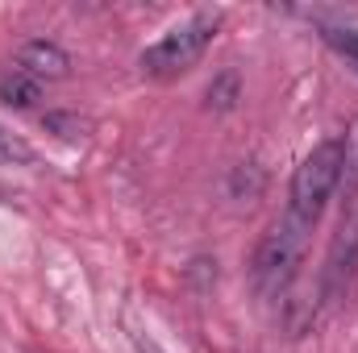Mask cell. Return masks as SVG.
I'll return each instance as SVG.
<instances>
[{
  "mask_svg": "<svg viewBox=\"0 0 358 353\" xmlns=\"http://www.w3.org/2000/svg\"><path fill=\"white\" fill-rule=\"evenodd\" d=\"M342 183V142H321L292 175V191H287V216L300 225H317V216L325 212L329 195Z\"/></svg>",
  "mask_w": 358,
  "mask_h": 353,
  "instance_id": "6da1fadb",
  "label": "cell"
},
{
  "mask_svg": "<svg viewBox=\"0 0 358 353\" xmlns=\"http://www.w3.org/2000/svg\"><path fill=\"white\" fill-rule=\"evenodd\" d=\"M217 25H221L217 13H196L192 21L176 25L163 42H155V46L142 54V71H150V75H159V80L192 71V67L200 63V54L208 50V42L217 38Z\"/></svg>",
  "mask_w": 358,
  "mask_h": 353,
  "instance_id": "7a4b0ae2",
  "label": "cell"
},
{
  "mask_svg": "<svg viewBox=\"0 0 358 353\" xmlns=\"http://www.w3.org/2000/svg\"><path fill=\"white\" fill-rule=\"evenodd\" d=\"M304 246H308V225L283 216L255 254V283L263 295H283L296 278V266L304 258Z\"/></svg>",
  "mask_w": 358,
  "mask_h": 353,
  "instance_id": "3957f363",
  "label": "cell"
},
{
  "mask_svg": "<svg viewBox=\"0 0 358 353\" xmlns=\"http://www.w3.org/2000/svg\"><path fill=\"white\" fill-rule=\"evenodd\" d=\"M358 262V216L342 220L338 237H334V250H329V262H325V299H338L342 287L350 283Z\"/></svg>",
  "mask_w": 358,
  "mask_h": 353,
  "instance_id": "277c9868",
  "label": "cell"
},
{
  "mask_svg": "<svg viewBox=\"0 0 358 353\" xmlns=\"http://www.w3.org/2000/svg\"><path fill=\"white\" fill-rule=\"evenodd\" d=\"M17 67L29 71L34 80H63V75H71V59H67V50L55 46V42H46V38L25 42V46L17 50Z\"/></svg>",
  "mask_w": 358,
  "mask_h": 353,
  "instance_id": "5b68a950",
  "label": "cell"
},
{
  "mask_svg": "<svg viewBox=\"0 0 358 353\" xmlns=\"http://www.w3.org/2000/svg\"><path fill=\"white\" fill-rule=\"evenodd\" d=\"M0 100H4L8 108H34V104L42 100V80H34L29 71L13 67V71L0 75Z\"/></svg>",
  "mask_w": 358,
  "mask_h": 353,
  "instance_id": "8992f818",
  "label": "cell"
},
{
  "mask_svg": "<svg viewBox=\"0 0 358 353\" xmlns=\"http://www.w3.org/2000/svg\"><path fill=\"white\" fill-rule=\"evenodd\" d=\"M338 187L346 191V200L358 195V117L350 121V129L342 137V183Z\"/></svg>",
  "mask_w": 358,
  "mask_h": 353,
  "instance_id": "52a82bcc",
  "label": "cell"
},
{
  "mask_svg": "<svg viewBox=\"0 0 358 353\" xmlns=\"http://www.w3.org/2000/svg\"><path fill=\"white\" fill-rule=\"evenodd\" d=\"M42 125H46L50 133H59L63 142H84V137L92 133V121L80 117V112H46Z\"/></svg>",
  "mask_w": 358,
  "mask_h": 353,
  "instance_id": "ba28073f",
  "label": "cell"
},
{
  "mask_svg": "<svg viewBox=\"0 0 358 353\" xmlns=\"http://www.w3.org/2000/svg\"><path fill=\"white\" fill-rule=\"evenodd\" d=\"M238 96H242V80H238V71H221V75L208 84V108L229 112V108L238 104Z\"/></svg>",
  "mask_w": 358,
  "mask_h": 353,
  "instance_id": "9c48e42d",
  "label": "cell"
},
{
  "mask_svg": "<svg viewBox=\"0 0 358 353\" xmlns=\"http://www.w3.org/2000/svg\"><path fill=\"white\" fill-rule=\"evenodd\" d=\"M325 42L358 67V29H325Z\"/></svg>",
  "mask_w": 358,
  "mask_h": 353,
  "instance_id": "30bf717a",
  "label": "cell"
},
{
  "mask_svg": "<svg viewBox=\"0 0 358 353\" xmlns=\"http://www.w3.org/2000/svg\"><path fill=\"white\" fill-rule=\"evenodd\" d=\"M0 158L4 163H34V150L21 137H13L8 129H0Z\"/></svg>",
  "mask_w": 358,
  "mask_h": 353,
  "instance_id": "8fae6325",
  "label": "cell"
}]
</instances>
